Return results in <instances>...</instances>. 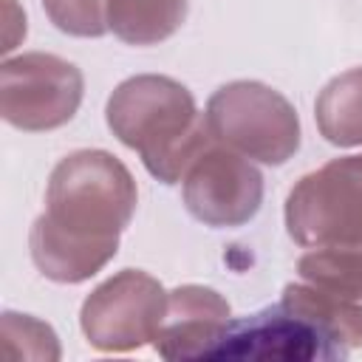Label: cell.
Returning <instances> with one entry per match:
<instances>
[{
  "mask_svg": "<svg viewBox=\"0 0 362 362\" xmlns=\"http://www.w3.org/2000/svg\"><path fill=\"white\" fill-rule=\"evenodd\" d=\"M280 305L308 320L345 359L354 348H362V303L331 294L311 283H288L280 294Z\"/></svg>",
  "mask_w": 362,
  "mask_h": 362,
  "instance_id": "cell-10",
  "label": "cell"
},
{
  "mask_svg": "<svg viewBox=\"0 0 362 362\" xmlns=\"http://www.w3.org/2000/svg\"><path fill=\"white\" fill-rule=\"evenodd\" d=\"M283 215L294 243L362 255V153L305 173L291 187Z\"/></svg>",
  "mask_w": 362,
  "mask_h": 362,
  "instance_id": "cell-4",
  "label": "cell"
},
{
  "mask_svg": "<svg viewBox=\"0 0 362 362\" xmlns=\"http://www.w3.org/2000/svg\"><path fill=\"white\" fill-rule=\"evenodd\" d=\"M3 339H23V359H59V342L48 322L31 314H3Z\"/></svg>",
  "mask_w": 362,
  "mask_h": 362,
  "instance_id": "cell-15",
  "label": "cell"
},
{
  "mask_svg": "<svg viewBox=\"0 0 362 362\" xmlns=\"http://www.w3.org/2000/svg\"><path fill=\"white\" fill-rule=\"evenodd\" d=\"M105 119L110 133L136 150L161 184H178L187 167L215 141L189 88L164 74H136L119 82Z\"/></svg>",
  "mask_w": 362,
  "mask_h": 362,
  "instance_id": "cell-2",
  "label": "cell"
},
{
  "mask_svg": "<svg viewBox=\"0 0 362 362\" xmlns=\"http://www.w3.org/2000/svg\"><path fill=\"white\" fill-rule=\"evenodd\" d=\"M212 139L269 167L286 164L300 150V116L274 88L255 79L221 85L206 102Z\"/></svg>",
  "mask_w": 362,
  "mask_h": 362,
  "instance_id": "cell-3",
  "label": "cell"
},
{
  "mask_svg": "<svg viewBox=\"0 0 362 362\" xmlns=\"http://www.w3.org/2000/svg\"><path fill=\"white\" fill-rule=\"evenodd\" d=\"M320 136L334 147L362 144V68L334 76L314 102Z\"/></svg>",
  "mask_w": 362,
  "mask_h": 362,
  "instance_id": "cell-12",
  "label": "cell"
},
{
  "mask_svg": "<svg viewBox=\"0 0 362 362\" xmlns=\"http://www.w3.org/2000/svg\"><path fill=\"white\" fill-rule=\"evenodd\" d=\"M212 362H308V359H339L328 339L303 317L288 308L269 305L257 314L229 320L212 351Z\"/></svg>",
  "mask_w": 362,
  "mask_h": 362,
  "instance_id": "cell-8",
  "label": "cell"
},
{
  "mask_svg": "<svg viewBox=\"0 0 362 362\" xmlns=\"http://www.w3.org/2000/svg\"><path fill=\"white\" fill-rule=\"evenodd\" d=\"M164 311V286L141 269H122L85 297L79 325L96 351L124 354L153 342Z\"/></svg>",
  "mask_w": 362,
  "mask_h": 362,
  "instance_id": "cell-6",
  "label": "cell"
},
{
  "mask_svg": "<svg viewBox=\"0 0 362 362\" xmlns=\"http://www.w3.org/2000/svg\"><path fill=\"white\" fill-rule=\"evenodd\" d=\"M136 201V181L113 153H68L51 170L45 212L28 232L34 266L54 283L90 280L116 257Z\"/></svg>",
  "mask_w": 362,
  "mask_h": 362,
  "instance_id": "cell-1",
  "label": "cell"
},
{
  "mask_svg": "<svg viewBox=\"0 0 362 362\" xmlns=\"http://www.w3.org/2000/svg\"><path fill=\"white\" fill-rule=\"evenodd\" d=\"M297 274L331 294L362 303V255L348 249H311L297 260Z\"/></svg>",
  "mask_w": 362,
  "mask_h": 362,
  "instance_id": "cell-13",
  "label": "cell"
},
{
  "mask_svg": "<svg viewBox=\"0 0 362 362\" xmlns=\"http://www.w3.org/2000/svg\"><path fill=\"white\" fill-rule=\"evenodd\" d=\"M189 0H107V28L127 45H158L187 20Z\"/></svg>",
  "mask_w": 362,
  "mask_h": 362,
  "instance_id": "cell-11",
  "label": "cell"
},
{
  "mask_svg": "<svg viewBox=\"0 0 362 362\" xmlns=\"http://www.w3.org/2000/svg\"><path fill=\"white\" fill-rule=\"evenodd\" d=\"M229 322V303L209 286H178L167 291V311L153 337V348L164 359H206Z\"/></svg>",
  "mask_w": 362,
  "mask_h": 362,
  "instance_id": "cell-9",
  "label": "cell"
},
{
  "mask_svg": "<svg viewBox=\"0 0 362 362\" xmlns=\"http://www.w3.org/2000/svg\"><path fill=\"white\" fill-rule=\"evenodd\" d=\"M181 198L187 212L212 229L249 223L263 204V175L240 153L212 141L184 173Z\"/></svg>",
  "mask_w": 362,
  "mask_h": 362,
  "instance_id": "cell-7",
  "label": "cell"
},
{
  "mask_svg": "<svg viewBox=\"0 0 362 362\" xmlns=\"http://www.w3.org/2000/svg\"><path fill=\"white\" fill-rule=\"evenodd\" d=\"M45 17L71 37H102L107 28V0H40Z\"/></svg>",
  "mask_w": 362,
  "mask_h": 362,
  "instance_id": "cell-14",
  "label": "cell"
},
{
  "mask_svg": "<svg viewBox=\"0 0 362 362\" xmlns=\"http://www.w3.org/2000/svg\"><path fill=\"white\" fill-rule=\"evenodd\" d=\"M82 93V71L57 54L28 51L0 65V116L17 130L45 133L68 124Z\"/></svg>",
  "mask_w": 362,
  "mask_h": 362,
  "instance_id": "cell-5",
  "label": "cell"
}]
</instances>
